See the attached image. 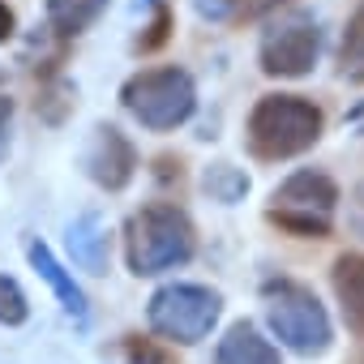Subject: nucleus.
Returning a JSON list of instances; mask_svg holds the SVG:
<instances>
[{"instance_id": "obj_22", "label": "nucleus", "mask_w": 364, "mask_h": 364, "mask_svg": "<svg viewBox=\"0 0 364 364\" xmlns=\"http://www.w3.org/2000/svg\"><path fill=\"white\" fill-rule=\"evenodd\" d=\"M9 120H14V99L0 95V159H5V150H9Z\"/></svg>"}, {"instance_id": "obj_21", "label": "nucleus", "mask_w": 364, "mask_h": 364, "mask_svg": "<svg viewBox=\"0 0 364 364\" xmlns=\"http://www.w3.org/2000/svg\"><path fill=\"white\" fill-rule=\"evenodd\" d=\"M193 5H198V14H202V18H210V22L232 18V0H193Z\"/></svg>"}, {"instance_id": "obj_6", "label": "nucleus", "mask_w": 364, "mask_h": 364, "mask_svg": "<svg viewBox=\"0 0 364 364\" xmlns=\"http://www.w3.org/2000/svg\"><path fill=\"white\" fill-rule=\"evenodd\" d=\"M317 48H321L317 26L287 22L274 35H266V43H262V69L270 77H304L317 65Z\"/></svg>"}, {"instance_id": "obj_13", "label": "nucleus", "mask_w": 364, "mask_h": 364, "mask_svg": "<svg viewBox=\"0 0 364 364\" xmlns=\"http://www.w3.org/2000/svg\"><path fill=\"white\" fill-rule=\"evenodd\" d=\"M103 5L107 0H48V22L60 39H73L103 14Z\"/></svg>"}, {"instance_id": "obj_1", "label": "nucleus", "mask_w": 364, "mask_h": 364, "mask_svg": "<svg viewBox=\"0 0 364 364\" xmlns=\"http://www.w3.org/2000/svg\"><path fill=\"white\" fill-rule=\"evenodd\" d=\"M193 223L171 202H150L129 219V266L133 274H163L193 257Z\"/></svg>"}, {"instance_id": "obj_12", "label": "nucleus", "mask_w": 364, "mask_h": 364, "mask_svg": "<svg viewBox=\"0 0 364 364\" xmlns=\"http://www.w3.org/2000/svg\"><path fill=\"white\" fill-rule=\"evenodd\" d=\"M26 257H31V266H35V270L52 283V291L60 296L65 313H73L77 321H86V296H82V287L65 274V266L52 257V249H48V245H39V240H31V245H26Z\"/></svg>"}, {"instance_id": "obj_2", "label": "nucleus", "mask_w": 364, "mask_h": 364, "mask_svg": "<svg viewBox=\"0 0 364 364\" xmlns=\"http://www.w3.org/2000/svg\"><path fill=\"white\" fill-rule=\"evenodd\" d=\"M321 107L304 95H266L249 116V146L257 159H291L321 137Z\"/></svg>"}, {"instance_id": "obj_4", "label": "nucleus", "mask_w": 364, "mask_h": 364, "mask_svg": "<svg viewBox=\"0 0 364 364\" xmlns=\"http://www.w3.org/2000/svg\"><path fill=\"white\" fill-rule=\"evenodd\" d=\"M124 107L154 133H167V129H180L193 107H198V90H193V77L176 65H163V69H146L137 77L124 82L120 90Z\"/></svg>"}, {"instance_id": "obj_17", "label": "nucleus", "mask_w": 364, "mask_h": 364, "mask_svg": "<svg viewBox=\"0 0 364 364\" xmlns=\"http://www.w3.org/2000/svg\"><path fill=\"white\" fill-rule=\"evenodd\" d=\"M26 317H31V304H26L22 287L9 274H0V321H5V326H22Z\"/></svg>"}, {"instance_id": "obj_5", "label": "nucleus", "mask_w": 364, "mask_h": 364, "mask_svg": "<svg viewBox=\"0 0 364 364\" xmlns=\"http://www.w3.org/2000/svg\"><path fill=\"white\" fill-rule=\"evenodd\" d=\"M223 300L202 283H167L150 300V326L167 343H202L219 321Z\"/></svg>"}, {"instance_id": "obj_14", "label": "nucleus", "mask_w": 364, "mask_h": 364, "mask_svg": "<svg viewBox=\"0 0 364 364\" xmlns=\"http://www.w3.org/2000/svg\"><path fill=\"white\" fill-rule=\"evenodd\" d=\"M338 73L347 82H364V5L351 14L347 35H343V52H338Z\"/></svg>"}, {"instance_id": "obj_20", "label": "nucleus", "mask_w": 364, "mask_h": 364, "mask_svg": "<svg viewBox=\"0 0 364 364\" xmlns=\"http://www.w3.org/2000/svg\"><path fill=\"white\" fill-rule=\"evenodd\" d=\"M124 351H129V364H171L159 347H150V343H141L137 334H129V343H124Z\"/></svg>"}, {"instance_id": "obj_7", "label": "nucleus", "mask_w": 364, "mask_h": 364, "mask_svg": "<svg viewBox=\"0 0 364 364\" xmlns=\"http://www.w3.org/2000/svg\"><path fill=\"white\" fill-rule=\"evenodd\" d=\"M86 171H90V180H95L99 189L120 193L129 180H133V171H137L133 141H129L120 129L99 124V129H95V141H90V150H86Z\"/></svg>"}, {"instance_id": "obj_9", "label": "nucleus", "mask_w": 364, "mask_h": 364, "mask_svg": "<svg viewBox=\"0 0 364 364\" xmlns=\"http://www.w3.org/2000/svg\"><path fill=\"white\" fill-rule=\"evenodd\" d=\"M334 296L343 304L347 326L364 338V253H343L334 262Z\"/></svg>"}, {"instance_id": "obj_19", "label": "nucleus", "mask_w": 364, "mask_h": 364, "mask_svg": "<svg viewBox=\"0 0 364 364\" xmlns=\"http://www.w3.org/2000/svg\"><path fill=\"white\" fill-rule=\"evenodd\" d=\"M279 5H287V0H232V18L236 22H257V18L274 14Z\"/></svg>"}, {"instance_id": "obj_10", "label": "nucleus", "mask_w": 364, "mask_h": 364, "mask_svg": "<svg viewBox=\"0 0 364 364\" xmlns=\"http://www.w3.org/2000/svg\"><path fill=\"white\" fill-rule=\"evenodd\" d=\"M215 364H279V351H274L249 321H236V326L219 338Z\"/></svg>"}, {"instance_id": "obj_8", "label": "nucleus", "mask_w": 364, "mask_h": 364, "mask_svg": "<svg viewBox=\"0 0 364 364\" xmlns=\"http://www.w3.org/2000/svg\"><path fill=\"white\" fill-rule=\"evenodd\" d=\"M334 202H338V189H334V180L321 176V171H296L274 189V210H287V215L330 219Z\"/></svg>"}, {"instance_id": "obj_11", "label": "nucleus", "mask_w": 364, "mask_h": 364, "mask_svg": "<svg viewBox=\"0 0 364 364\" xmlns=\"http://www.w3.org/2000/svg\"><path fill=\"white\" fill-rule=\"evenodd\" d=\"M69 253L90 274H103L107 270V232H103L99 215H77L69 223Z\"/></svg>"}, {"instance_id": "obj_18", "label": "nucleus", "mask_w": 364, "mask_h": 364, "mask_svg": "<svg viewBox=\"0 0 364 364\" xmlns=\"http://www.w3.org/2000/svg\"><path fill=\"white\" fill-rule=\"evenodd\" d=\"M167 39H171V9H167V0H159V5H154V22L146 26V35L137 39V48L141 52H159Z\"/></svg>"}, {"instance_id": "obj_23", "label": "nucleus", "mask_w": 364, "mask_h": 364, "mask_svg": "<svg viewBox=\"0 0 364 364\" xmlns=\"http://www.w3.org/2000/svg\"><path fill=\"white\" fill-rule=\"evenodd\" d=\"M14 26H18V22H14V9L5 5V0H0V43H5V39L14 35Z\"/></svg>"}, {"instance_id": "obj_16", "label": "nucleus", "mask_w": 364, "mask_h": 364, "mask_svg": "<svg viewBox=\"0 0 364 364\" xmlns=\"http://www.w3.org/2000/svg\"><path fill=\"white\" fill-rule=\"evenodd\" d=\"M270 223H279L291 236H309V240H326L330 236V219H313V215H287V210H270Z\"/></svg>"}, {"instance_id": "obj_15", "label": "nucleus", "mask_w": 364, "mask_h": 364, "mask_svg": "<svg viewBox=\"0 0 364 364\" xmlns=\"http://www.w3.org/2000/svg\"><path fill=\"white\" fill-rule=\"evenodd\" d=\"M206 193H210L215 202H240V198L249 193V176H245L240 167H232V163H215V167L206 171Z\"/></svg>"}, {"instance_id": "obj_3", "label": "nucleus", "mask_w": 364, "mask_h": 364, "mask_svg": "<svg viewBox=\"0 0 364 364\" xmlns=\"http://www.w3.org/2000/svg\"><path fill=\"white\" fill-rule=\"evenodd\" d=\"M266 317L270 330L283 347H291L296 355H321L330 347V317L321 309V300L296 283V279H270L266 287Z\"/></svg>"}]
</instances>
